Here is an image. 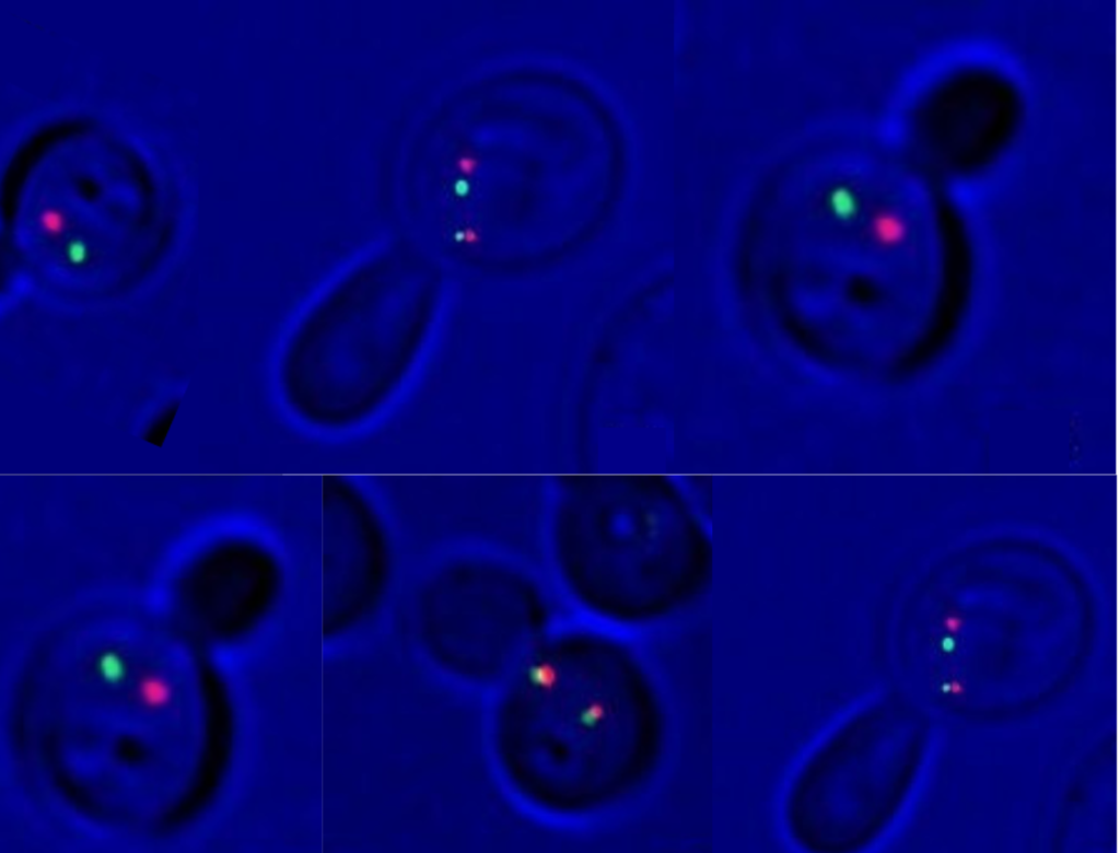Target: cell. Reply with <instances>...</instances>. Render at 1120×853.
<instances>
[{"instance_id": "6da1fadb", "label": "cell", "mask_w": 1120, "mask_h": 853, "mask_svg": "<svg viewBox=\"0 0 1120 853\" xmlns=\"http://www.w3.org/2000/svg\"><path fill=\"white\" fill-rule=\"evenodd\" d=\"M661 706L644 669L593 634L539 643L508 679L493 727L499 764L527 802L583 815L618 802L653 770Z\"/></svg>"}, {"instance_id": "7a4b0ae2", "label": "cell", "mask_w": 1120, "mask_h": 853, "mask_svg": "<svg viewBox=\"0 0 1120 853\" xmlns=\"http://www.w3.org/2000/svg\"><path fill=\"white\" fill-rule=\"evenodd\" d=\"M425 622L460 673L482 682L509 679L539 644L537 607L514 597H486L458 573L445 572L424 593Z\"/></svg>"}, {"instance_id": "3957f363", "label": "cell", "mask_w": 1120, "mask_h": 853, "mask_svg": "<svg viewBox=\"0 0 1120 853\" xmlns=\"http://www.w3.org/2000/svg\"><path fill=\"white\" fill-rule=\"evenodd\" d=\"M322 584L325 615L364 614L392 570L388 539L369 500L346 479L326 476L322 490Z\"/></svg>"}, {"instance_id": "277c9868", "label": "cell", "mask_w": 1120, "mask_h": 853, "mask_svg": "<svg viewBox=\"0 0 1120 853\" xmlns=\"http://www.w3.org/2000/svg\"><path fill=\"white\" fill-rule=\"evenodd\" d=\"M873 232L882 244L895 245L905 237L906 226L896 212L884 211L876 217Z\"/></svg>"}, {"instance_id": "5b68a950", "label": "cell", "mask_w": 1120, "mask_h": 853, "mask_svg": "<svg viewBox=\"0 0 1120 853\" xmlns=\"http://www.w3.org/2000/svg\"><path fill=\"white\" fill-rule=\"evenodd\" d=\"M38 226L45 235L57 237L63 233L67 226V218L57 208H46L38 217Z\"/></svg>"}]
</instances>
